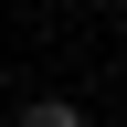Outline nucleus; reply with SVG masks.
<instances>
[{"mask_svg":"<svg viewBox=\"0 0 127 127\" xmlns=\"http://www.w3.org/2000/svg\"><path fill=\"white\" fill-rule=\"evenodd\" d=\"M11 127H85V106H74V95H32Z\"/></svg>","mask_w":127,"mask_h":127,"instance_id":"nucleus-1","label":"nucleus"}]
</instances>
